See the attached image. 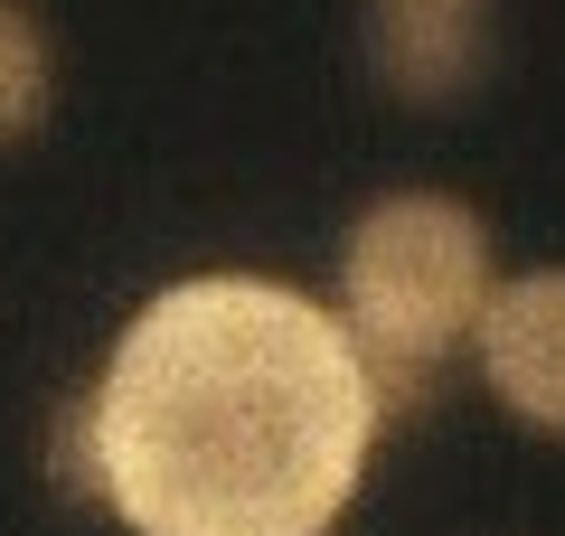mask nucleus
I'll list each match as a JSON object with an SVG mask.
<instances>
[{
	"label": "nucleus",
	"mask_w": 565,
	"mask_h": 536,
	"mask_svg": "<svg viewBox=\"0 0 565 536\" xmlns=\"http://www.w3.org/2000/svg\"><path fill=\"white\" fill-rule=\"evenodd\" d=\"M471 357L500 415H519L527 433H565V264L509 274L471 330Z\"/></svg>",
	"instance_id": "3"
},
{
	"label": "nucleus",
	"mask_w": 565,
	"mask_h": 536,
	"mask_svg": "<svg viewBox=\"0 0 565 536\" xmlns=\"http://www.w3.org/2000/svg\"><path fill=\"white\" fill-rule=\"evenodd\" d=\"M490 292H500L490 226L452 189H386L340 245V311L367 357H405L444 377V357L471 349Z\"/></svg>",
	"instance_id": "2"
},
{
	"label": "nucleus",
	"mask_w": 565,
	"mask_h": 536,
	"mask_svg": "<svg viewBox=\"0 0 565 536\" xmlns=\"http://www.w3.org/2000/svg\"><path fill=\"white\" fill-rule=\"evenodd\" d=\"M377 424L349 311L264 274H199L122 320L66 424V480L132 536H330Z\"/></svg>",
	"instance_id": "1"
},
{
	"label": "nucleus",
	"mask_w": 565,
	"mask_h": 536,
	"mask_svg": "<svg viewBox=\"0 0 565 536\" xmlns=\"http://www.w3.org/2000/svg\"><path fill=\"white\" fill-rule=\"evenodd\" d=\"M481 57H490V39H481V10L471 0H377V20H367V66L405 104L471 95Z\"/></svg>",
	"instance_id": "4"
},
{
	"label": "nucleus",
	"mask_w": 565,
	"mask_h": 536,
	"mask_svg": "<svg viewBox=\"0 0 565 536\" xmlns=\"http://www.w3.org/2000/svg\"><path fill=\"white\" fill-rule=\"evenodd\" d=\"M47 85H57V66H47L39 10L29 0H0V151L47 122Z\"/></svg>",
	"instance_id": "5"
}]
</instances>
